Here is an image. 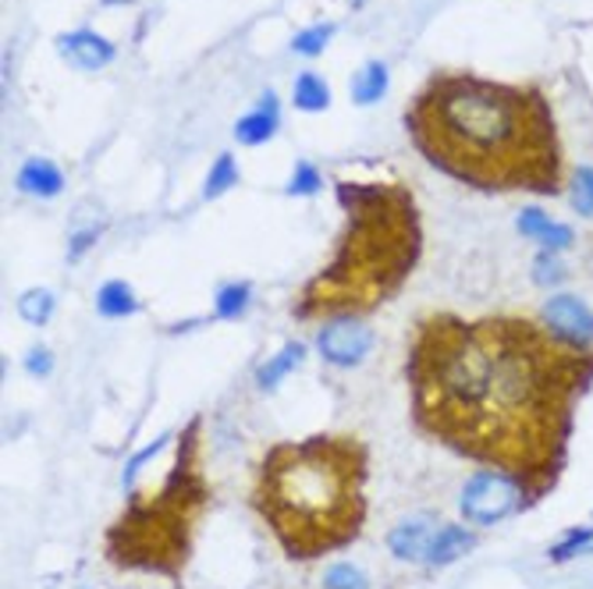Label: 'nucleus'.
I'll use <instances>...</instances> for the list:
<instances>
[{"mask_svg":"<svg viewBox=\"0 0 593 589\" xmlns=\"http://www.w3.org/2000/svg\"><path fill=\"white\" fill-rule=\"evenodd\" d=\"M590 543H593V529L590 526H583V529H572L569 537L565 540H558L555 547H550V562L555 565H561V562H572V557H579V554H586L590 551Z\"/></svg>","mask_w":593,"mask_h":589,"instance_id":"412c9836","label":"nucleus"},{"mask_svg":"<svg viewBox=\"0 0 593 589\" xmlns=\"http://www.w3.org/2000/svg\"><path fill=\"white\" fill-rule=\"evenodd\" d=\"M345 227L323 270L303 284L292 316L342 320L384 306L413 278L423 252V224L413 192L399 181H337Z\"/></svg>","mask_w":593,"mask_h":589,"instance_id":"20e7f679","label":"nucleus"},{"mask_svg":"<svg viewBox=\"0 0 593 589\" xmlns=\"http://www.w3.org/2000/svg\"><path fill=\"white\" fill-rule=\"evenodd\" d=\"M541 246L547 249V252H561V249H569L572 246V227H565V224H550V232L541 238Z\"/></svg>","mask_w":593,"mask_h":589,"instance_id":"c85d7f7f","label":"nucleus"},{"mask_svg":"<svg viewBox=\"0 0 593 589\" xmlns=\"http://www.w3.org/2000/svg\"><path fill=\"white\" fill-rule=\"evenodd\" d=\"M303 358H306V344H303V341H292V344H285V349H281L274 358H266V363L257 369L260 391H274V387L285 380L292 369L303 366Z\"/></svg>","mask_w":593,"mask_h":589,"instance_id":"4468645a","label":"nucleus"},{"mask_svg":"<svg viewBox=\"0 0 593 589\" xmlns=\"http://www.w3.org/2000/svg\"><path fill=\"white\" fill-rule=\"evenodd\" d=\"M75 238H79V242H72V260H79L82 249L93 246V242H96V232H82V235H75Z\"/></svg>","mask_w":593,"mask_h":589,"instance_id":"7c9ffc66","label":"nucleus"},{"mask_svg":"<svg viewBox=\"0 0 593 589\" xmlns=\"http://www.w3.org/2000/svg\"><path fill=\"white\" fill-rule=\"evenodd\" d=\"M565 278V270H561V263L555 260V252H541L536 256V267H533V281L541 284V288H547V284H558Z\"/></svg>","mask_w":593,"mask_h":589,"instance_id":"a878e982","label":"nucleus"},{"mask_svg":"<svg viewBox=\"0 0 593 589\" xmlns=\"http://www.w3.org/2000/svg\"><path fill=\"white\" fill-rule=\"evenodd\" d=\"M437 519L430 515H413V519H402L399 526L388 533V547L399 562H427L430 540L437 533Z\"/></svg>","mask_w":593,"mask_h":589,"instance_id":"1a4fd4ad","label":"nucleus"},{"mask_svg":"<svg viewBox=\"0 0 593 589\" xmlns=\"http://www.w3.org/2000/svg\"><path fill=\"white\" fill-rule=\"evenodd\" d=\"M328 104H331L328 82H323L317 71H306V75H299V82H295V107H299V110H323Z\"/></svg>","mask_w":593,"mask_h":589,"instance_id":"dca6fc26","label":"nucleus"},{"mask_svg":"<svg viewBox=\"0 0 593 589\" xmlns=\"http://www.w3.org/2000/svg\"><path fill=\"white\" fill-rule=\"evenodd\" d=\"M19 316L25 323L44 327L54 316V295L47 288H29L25 295H19Z\"/></svg>","mask_w":593,"mask_h":589,"instance_id":"f3484780","label":"nucleus"},{"mask_svg":"<svg viewBox=\"0 0 593 589\" xmlns=\"http://www.w3.org/2000/svg\"><path fill=\"white\" fill-rule=\"evenodd\" d=\"M476 547V537L470 533V529H462V526H437V533L430 540V551H427V562L423 565H434V568H441V565H451V562H459L462 554H470Z\"/></svg>","mask_w":593,"mask_h":589,"instance_id":"9b49d317","label":"nucleus"},{"mask_svg":"<svg viewBox=\"0 0 593 589\" xmlns=\"http://www.w3.org/2000/svg\"><path fill=\"white\" fill-rule=\"evenodd\" d=\"M530 505V494L515 476H508L501 469H479L476 476H470V483L462 486L459 497V511L465 522L476 526H494L515 515Z\"/></svg>","mask_w":593,"mask_h":589,"instance_id":"423d86ee","label":"nucleus"},{"mask_svg":"<svg viewBox=\"0 0 593 589\" xmlns=\"http://www.w3.org/2000/svg\"><path fill=\"white\" fill-rule=\"evenodd\" d=\"M19 189L39 199H50L64 189V175L50 161H44V156H33V161H25L19 170Z\"/></svg>","mask_w":593,"mask_h":589,"instance_id":"f8f14e48","label":"nucleus"},{"mask_svg":"<svg viewBox=\"0 0 593 589\" xmlns=\"http://www.w3.org/2000/svg\"><path fill=\"white\" fill-rule=\"evenodd\" d=\"M370 448L356 434L281 440L260 458L252 508L292 562L348 547L366 522Z\"/></svg>","mask_w":593,"mask_h":589,"instance_id":"7ed1b4c3","label":"nucleus"},{"mask_svg":"<svg viewBox=\"0 0 593 589\" xmlns=\"http://www.w3.org/2000/svg\"><path fill=\"white\" fill-rule=\"evenodd\" d=\"M235 181H238V164H235V156H232V153H221V156H217V164L210 167V175H206V189H203V196H206V199H217V196L228 192Z\"/></svg>","mask_w":593,"mask_h":589,"instance_id":"6ab92c4d","label":"nucleus"},{"mask_svg":"<svg viewBox=\"0 0 593 589\" xmlns=\"http://www.w3.org/2000/svg\"><path fill=\"white\" fill-rule=\"evenodd\" d=\"M249 298H252V288L246 281H238V284H224V288L217 292V316L221 320H235V316H242L246 306H249Z\"/></svg>","mask_w":593,"mask_h":589,"instance_id":"aec40b11","label":"nucleus"},{"mask_svg":"<svg viewBox=\"0 0 593 589\" xmlns=\"http://www.w3.org/2000/svg\"><path fill=\"white\" fill-rule=\"evenodd\" d=\"M334 28L331 25H317V28H306V33L292 43V50L295 54H306V57H317L323 47H328V39H331Z\"/></svg>","mask_w":593,"mask_h":589,"instance_id":"b1692460","label":"nucleus"},{"mask_svg":"<svg viewBox=\"0 0 593 589\" xmlns=\"http://www.w3.org/2000/svg\"><path fill=\"white\" fill-rule=\"evenodd\" d=\"M317 189H320V170L309 167V164H299V170H295L292 181H288V192L292 196H313Z\"/></svg>","mask_w":593,"mask_h":589,"instance_id":"bb28decb","label":"nucleus"},{"mask_svg":"<svg viewBox=\"0 0 593 589\" xmlns=\"http://www.w3.org/2000/svg\"><path fill=\"white\" fill-rule=\"evenodd\" d=\"M373 341L377 334L370 323H363L359 316H342V320H328L320 327L317 349L331 366L348 369V366H359L363 358L370 355Z\"/></svg>","mask_w":593,"mask_h":589,"instance_id":"0eeeda50","label":"nucleus"},{"mask_svg":"<svg viewBox=\"0 0 593 589\" xmlns=\"http://www.w3.org/2000/svg\"><path fill=\"white\" fill-rule=\"evenodd\" d=\"M210 505V480L200 462V420L178 434V458L157 491H132L124 508L107 529V562L121 572L181 579L195 526Z\"/></svg>","mask_w":593,"mask_h":589,"instance_id":"39448f33","label":"nucleus"},{"mask_svg":"<svg viewBox=\"0 0 593 589\" xmlns=\"http://www.w3.org/2000/svg\"><path fill=\"white\" fill-rule=\"evenodd\" d=\"M274 128H277V99L266 93L263 104L235 125V139L242 142V146H260V142L274 136Z\"/></svg>","mask_w":593,"mask_h":589,"instance_id":"ddd939ff","label":"nucleus"},{"mask_svg":"<svg viewBox=\"0 0 593 589\" xmlns=\"http://www.w3.org/2000/svg\"><path fill=\"white\" fill-rule=\"evenodd\" d=\"M550 224H555V221H550L544 210H533V207H530V210L519 213V235H522V238H536V242H541V238L550 232Z\"/></svg>","mask_w":593,"mask_h":589,"instance_id":"393cba45","label":"nucleus"},{"mask_svg":"<svg viewBox=\"0 0 593 589\" xmlns=\"http://www.w3.org/2000/svg\"><path fill=\"white\" fill-rule=\"evenodd\" d=\"M25 369L36 373V377H47L54 369V358H50V349H33L29 358H25Z\"/></svg>","mask_w":593,"mask_h":589,"instance_id":"c756f323","label":"nucleus"},{"mask_svg":"<svg viewBox=\"0 0 593 589\" xmlns=\"http://www.w3.org/2000/svg\"><path fill=\"white\" fill-rule=\"evenodd\" d=\"M541 323L561 341L593 349V309L579 295H569V292L550 295L541 309Z\"/></svg>","mask_w":593,"mask_h":589,"instance_id":"6e6552de","label":"nucleus"},{"mask_svg":"<svg viewBox=\"0 0 593 589\" xmlns=\"http://www.w3.org/2000/svg\"><path fill=\"white\" fill-rule=\"evenodd\" d=\"M572 207H576V213H583V217H593V167H576Z\"/></svg>","mask_w":593,"mask_h":589,"instance_id":"4be33fe9","label":"nucleus"},{"mask_svg":"<svg viewBox=\"0 0 593 589\" xmlns=\"http://www.w3.org/2000/svg\"><path fill=\"white\" fill-rule=\"evenodd\" d=\"M405 128L423 161L473 189L558 196L565 185L555 110L536 85L441 71L419 85Z\"/></svg>","mask_w":593,"mask_h":589,"instance_id":"f03ea898","label":"nucleus"},{"mask_svg":"<svg viewBox=\"0 0 593 589\" xmlns=\"http://www.w3.org/2000/svg\"><path fill=\"white\" fill-rule=\"evenodd\" d=\"M58 50L68 64H75L82 71H96V68H104L115 61V47L104 39V36H96V33H68L58 39Z\"/></svg>","mask_w":593,"mask_h":589,"instance_id":"9d476101","label":"nucleus"},{"mask_svg":"<svg viewBox=\"0 0 593 589\" xmlns=\"http://www.w3.org/2000/svg\"><path fill=\"white\" fill-rule=\"evenodd\" d=\"M96 309H100V316H107V320H124V316L139 313V298L129 281H107L100 295H96Z\"/></svg>","mask_w":593,"mask_h":589,"instance_id":"2eb2a0df","label":"nucleus"},{"mask_svg":"<svg viewBox=\"0 0 593 589\" xmlns=\"http://www.w3.org/2000/svg\"><path fill=\"white\" fill-rule=\"evenodd\" d=\"M388 93V68L384 64H366L356 75V104H373Z\"/></svg>","mask_w":593,"mask_h":589,"instance_id":"a211bd4d","label":"nucleus"},{"mask_svg":"<svg viewBox=\"0 0 593 589\" xmlns=\"http://www.w3.org/2000/svg\"><path fill=\"white\" fill-rule=\"evenodd\" d=\"M413 420L430 440L526 486L558 483L576 405L593 384V349L526 316H419L405 363Z\"/></svg>","mask_w":593,"mask_h":589,"instance_id":"f257e3e1","label":"nucleus"},{"mask_svg":"<svg viewBox=\"0 0 593 589\" xmlns=\"http://www.w3.org/2000/svg\"><path fill=\"white\" fill-rule=\"evenodd\" d=\"M323 589H370L366 576L352 565H334L328 576H323Z\"/></svg>","mask_w":593,"mask_h":589,"instance_id":"5701e85b","label":"nucleus"},{"mask_svg":"<svg viewBox=\"0 0 593 589\" xmlns=\"http://www.w3.org/2000/svg\"><path fill=\"white\" fill-rule=\"evenodd\" d=\"M167 440H171V434H164V437H157V440H153V444H150V448H143V451H139V455L132 458V462H129V469H124V483H129V486H132V483H135V472H139V469H143V462H150V458H153V455H157V451L164 448V444H167Z\"/></svg>","mask_w":593,"mask_h":589,"instance_id":"cd10ccee","label":"nucleus"}]
</instances>
